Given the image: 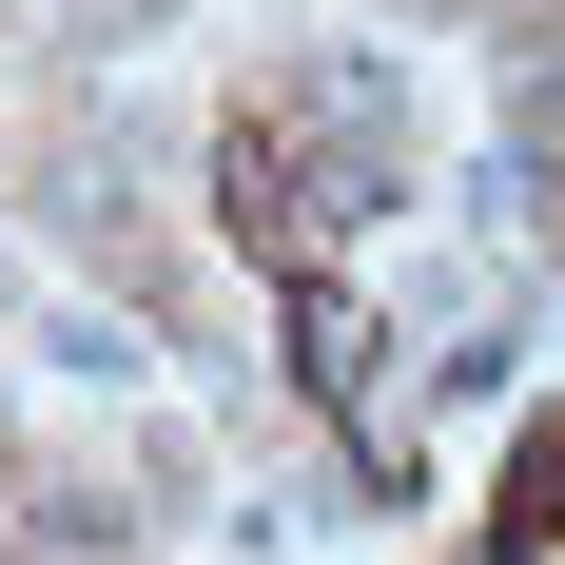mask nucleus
Returning <instances> with one entry per match:
<instances>
[{"instance_id":"f257e3e1","label":"nucleus","mask_w":565,"mask_h":565,"mask_svg":"<svg viewBox=\"0 0 565 565\" xmlns=\"http://www.w3.org/2000/svg\"><path fill=\"white\" fill-rule=\"evenodd\" d=\"M526 565H565V526H526Z\"/></svg>"}]
</instances>
